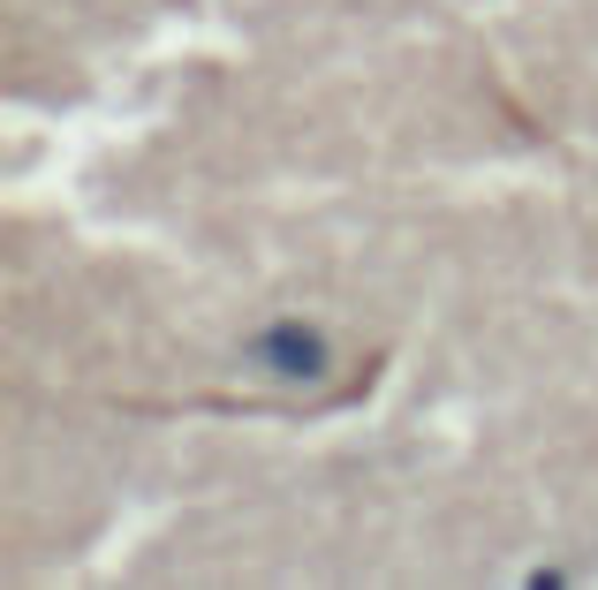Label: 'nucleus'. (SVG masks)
Listing matches in <instances>:
<instances>
[{
    "instance_id": "f257e3e1",
    "label": "nucleus",
    "mask_w": 598,
    "mask_h": 590,
    "mask_svg": "<svg viewBox=\"0 0 598 590\" xmlns=\"http://www.w3.org/2000/svg\"><path fill=\"white\" fill-rule=\"evenodd\" d=\"M251 356H257V372H273V379H318V372H326V340L311 334V326H296V318H288V326H265V334L251 340Z\"/></svg>"
}]
</instances>
